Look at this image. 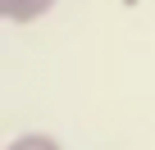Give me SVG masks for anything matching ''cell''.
Segmentation results:
<instances>
[{"label":"cell","mask_w":155,"mask_h":150,"mask_svg":"<svg viewBox=\"0 0 155 150\" xmlns=\"http://www.w3.org/2000/svg\"><path fill=\"white\" fill-rule=\"evenodd\" d=\"M59 0H0V23H37Z\"/></svg>","instance_id":"cell-1"},{"label":"cell","mask_w":155,"mask_h":150,"mask_svg":"<svg viewBox=\"0 0 155 150\" xmlns=\"http://www.w3.org/2000/svg\"><path fill=\"white\" fill-rule=\"evenodd\" d=\"M5 150H64L50 132H23V136H14Z\"/></svg>","instance_id":"cell-2"}]
</instances>
